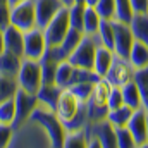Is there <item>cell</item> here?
Segmentation results:
<instances>
[{
    "label": "cell",
    "instance_id": "obj_17",
    "mask_svg": "<svg viewBox=\"0 0 148 148\" xmlns=\"http://www.w3.org/2000/svg\"><path fill=\"white\" fill-rule=\"evenodd\" d=\"M3 50L23 57V53H24V31L9 24L3 29Z\"/></svg>",
    "mask_w": 148,
    "mask_h": 148
},
{
    "label": "cell",
    "instance_id": "obj_38",
    "mask_svg": "<svg viewBox=\"0 0 148 148\" xmlns=\"http://www.w3.org/2000/svg\"><path fill=\"white\" fill-rule=\"evenodd\" d=\"M12 134H14L12 124L0 122V148H9L10 141H12Z\"/></svg>",
    "mask_w": 148,
    "mask_h": 148
},
{
    "label": "cell",
    "instance_id": "obj_9",
    "mask_svg": "<svg viewBox=\"0 0 148 148\" xmlns=\"http://www.w3.org/2000/svg\"><path fill=\"white\" fill-rule=\"evenodd\" d=\"M47 48H48V45H47V40H45L41 28L35 26V28L24 31V53H23L24 59L40 60L45 55Z\"/></svg>",
    "mask_w": 148,
    "mask_h": 148
},
{
    "label": "cell",
    "instance_id": "obj_11",
    "mask_svg": "<svg viewBox=\"0 0 148 148\" xmlns=\"http://www.w3.org/2000/svg\"><path fill=\"white\" fill-rule=\"evenodd\" d=\"M112 24H114V53L119 55V57L127 59V55L131 52V47L134 43L131 26L127 23H122V21H117V19H114Z\"/></svg>",
    "mask_w": 148,
    "mask_h": 148
},
{
    "label": "cell",
    "instance_id": "obj_1",
    "mask_svg": "<svg viewBox=\"0 0 148 148\" xmlns=\"http://www.w3.org/2000/svg\"><path fill=\"white\" fill-rule=\"evenodd\" d=\"M52 148L45 129L36 121L28 119L21 126L14 127L12 141L9 148Z\"/></svg>",
    "mask_w": 148,
    "mask_h": 148
},
{
    "label": "cell",
    "instance_id": "obj_40",
    "mask_svg": "<svg viewBox=\"0 0 148 148\" xmlns=\"http://www.w3.org/2000/svg\"><path fill=\"white\" fill-rule=\"evenodd\" d=\"M129 2H131V7H133L134 14H147L148 0H129Z\"/></svg>",
    "mask_w": 148,
    "mask_h": 148
},
{
    "label": "cell",
    "instance_id": "obj_8",
    "mask_svg": "<svg viewBox=\"0 0 148 148\" xmlns=\"http://www.w3.org/2000/svg\"><path fill=\"white\" fill-rule=\"evenodd\" d=\"M81 107H83V102L76 97V93L69 86H64L59 93V98H57V103H55L53 110L59 115V119L66 124L79 112Z\"/></svg>",
    "mask_w": 148,
    "mask_h": 148
},
{
    "label": "cell",
    "instance_id": "obj_16",
    "mask_svg": "<svg viewBox=\"0 0 148 148\" xmlns=\"http://www.w3.org/2000/svg\"><path fill=\"white\" fill-rule=\"evenodd\" d=\"M67 5L62 3V0H35V9H36V26L38 28H45L60 9H64Z\"/></svg>",
    "mask_w": 148,
    "mask_h": 148
},
{
    "label": "cell",
    "instance_id": "obj_7",
    "mask_svg": "<svg viewBox=\"0 0 148 148\" xmlns=\"http://www.w3.org/2000/svg\"><path fill=\"white\" fill-rule=\"evenodd\" d=\"M71 29V23H69V9L64 7L57 12V16L43 28V35H45V40H47V45L48 47H55L59 45L66 35L69 33Z\"/></svg>",
    "mask_w": 148,
    "mask_h": 148
},
{
    "label": "cell",
    "instance_id": "obj_13",
    "mask_svg": "<svg viewBox=\"0 0 148 148\" xmlns=\"http://www.w3.org/2000/svg\"><path fill=\"white\" fill-rule=\"evenodd\" d=\"M14 100H16V119H14L12 127H17L24 121L29 119L31 112L35 110V107L38 105V98H36V95L28 93V91H24V90L19 88L17 93H16V97H14Z\"/></svg>",
    "mask_w": 148,
    "mask_h": 148
},
{
    "label": "cell",
    "instance_id": "obj_27",
    "mask_svg": "<svg viewBox=\"0 0 148 148\" xmlns=\"http://www.w3.org/2000/svg\"><path fill=\"white\" fill-rule=\"evenodd\" d=\"M74 73V66L69 60H62L57 64V71H55V84L64 88V86H69L71 83V77Z\"/></svg>",
    "mask_w": 148,
    "mask_h": 148
},
{
    "label": "cell",
    "instance_id": "obj_47",
    "mask_svg": "<svg viewBox=\"0 0 148 148\" xmlns=\"http://www.w3.org/2000/svg\"><path fill=\"white\" fill-rule=\"evenodd\" d=\"M147 16H148V9H147Z\"/></svg>",
    "mask_w": 148,
    "mask_h": 148
},
{
    "label": "cell",
    "instance_id": "obj_37",
    "mask_svg": "<svg viewBox=\"0 0 148 148\" xmlns=\"http://www.w3.org/2000/svg\"><path fill=\"white\" fill-rule=\"evenodd\" d=\"M93 84H95V83H76V84H71L69 88L76 93V97H77L83 103H86L88 98H90V95H91Z\"/></svg>",
    "mask_w": 148,
    "mask_h": 148
},
{
    "label": "cell",
    "instance_id": "obj_3",
    "mask_svg": "<svg viewBox=\"0 0 148 148\" xmlns=\"http://www.w3.org/2000/svg\"><path fill=\"white\" fill-rule=\"evenodd\" d=\"M112 84L107 81V77H98L93 84L91 95L86 102V110H88V119L90 122H98L107 119L109 114V95H110Z\"/></svg>",
    "mask_w": 148,
    "mask_h": 148
},
{
    "label": "cell",
    "instance_id": "obj_22",
    "mask_svg": "<svg viewBox=\"0 0 148 148\" xmlns=\"http://www.w3.org/2000/svg\"><path fill=\"white\" fill-rule=\"evenodd\" d=\"M133 36L138 41H143L148 45V16L147 14H133V19L129 23Z\"/></svg>",
    "mask_w": 148,
    "mask_h": 148
},
{
    "label": "cell",
    "instance_id": "obj_45",
    "mask_svg": "<svg viewBox=\"0 0 148 148\" xmlns=\"http://www.w3.org/2000/svg\"><path fill=\"white\" fill-rule=\"evenodd\" d=\"M74 2H83V3H84V0H74Z\"/></svg>",
    "mask_w": 148,
    "mask_h": 148
},
{
    "label": "cell",
    "instance_id": "obj_4",
    "mask_svg": "<svg viewBox=\"0 0 148 148\" xmlns=\"http://www.w3.org/2000/svg\"><path fill=\"white\" fill-rule=\"evenodd\" d=\"M102 45L98 35H84L77 47L73 50V53L67 57V60L74 67H83V69H93V60H95V52L97 47Z\"/></svg>",
    "mask_w": 148,
    "mask_h": 148
},
{
    "label": "cell",
    "instance_id": "obj_23",
    "mask_svg": "<svg viewBox=\"0 0 148 148\" xmlns=\"http://www.w3.org/2000/svg\"><path fill=\"white\" fill-rule=\"evenodd\" d=\"M21 60H23V57L14 55V53L3 50V52L0 53V74L17 76L19 67H21Z\"/></svg>",
    "mask_w": 148,
    "mask_h": 148
},
{
    "label": "cell",
    "instance_id": "obj_19",
    "mask_svg": "<svg viewBox=\"0 0 148 148\" xmlns=\"http://www.w3.org/2000/svg\"><path fill=\"white\" fill-rule=\"evenodd\" d=\"M127 60L131 62V66L134 69H141V67H148V45L143 41L134 40L131 52L127 55Z\"/></svg>",
    "mask_w": 148,
    "mask_h": 148
},
{
    "label": "cell",
    "instance_id": "obj_39",
    "mask_svg": "<svg viewBox=\"0 0 148 148\" xmlns=\"http://www.w3.org/2000/svg\"><path fill=\"white\" fill-rule=\"evenodd\" d=\"M122 105H124V98H122V91H121V88L112 86L110 95H109V102H107L109 110H112V109H117V107H122Z\"/></svg>",
    "mask_w": 148,
    "mask_h": 148
},
{
    "label": "cell",
    "instance_id": "obj_30",
    "mask_svg": "<svg viewBox=\"0 0 148 148\" xmlns=\"http://www.w3.org/2000/svg\"><path fill=\"white\" fill-rule=\"evenodd\" d=\"M67 9H69V23H71V28L83 31V17H84L86 5L83 2H74L73 5H69Z\"/></svg>",
    "mask_w": 148,
    "mask_h": 148
},
{
    "label": "cell",
    "instance_id": "obj_6",
    "mask_svg": "<svg viewBox=\"0 0 148 148\" xmlns=\"http://www.w3.org/2000/svg\"><path fill=\"white\" fill-rule=\"evenodd\" d=\"M10 24L21 31H28L36 26L35 0H21L10 5Z\"/></svg>",
    "mask_w": 148,
    "mask_h": 148
},
{
    "label": "cell",
    "instance_id": "obj_43",
    "mask_svg": "<svg viewBox=\"0 0 148 148\" xmlns=\"http://www.w3.org/2000/svg\"><path fill=\"white\" fill-rule=\"evenodd\" d=\"M62 3L69 7V5H73V3H74V0H62Z\"/></svg>",
    "mask_w": 148,
    "mask_h": 148
},
{
    "label": "cell",
    "instance_id": "obj_46",
    "mask_svg": "<svg viewBox=\"0 0 148 148\" xmlns=\"http://www.w3.org/2000/svg\"><path fill=\"white\" fill-rule=\"evenodd\" d=\"M147 141H148V129H147Z\"/></svg>",
    "mask_w": 148,
    "mask_h": 148
},
{
    "label": "cell",
    "instance_id": "obj_33",
    "mask_svg": "<svg viewBox=\"0 0 148 148\" xmlns=\"http://www.w3.org/2000/svg\"><path fill=\"white\" fill-rule=\"evenodd\" d=\"M133 7L129 0H115V19L122 23H131L133 19Z\"/></svg>",
    "mask_w": 148,
    "mask_h": 148
},
{
    "label": "cell",
    "instance_id": "obj_42",
    "mask_svg": "<svg viewBox=\"0 0 148 148\" xmlns=\"http://www.w3.org/2000/svg\"><path fill=\"white\" fill-rule=\"evenodd\" d=\"M3 52V31H0V53Z\"/></svg>",
    "mask_w": 148,
    "mask_h": 148
},
{
    "label": "cell",
    "instance_id": "obj_5",
    "mask_svg": "<svg viewBox=\"0 0 148 148\" xmlns=\"http://www.w3.org/2000/svg\"><path fill=\"white\" fill-rule=\"evenodd\" d=\"M17 84L21 90L36 95L38 90L41 88L43 81H41V67H40V60L33 59H24L21 60V67L17 73Z\"/></svg>",
    "mask_w": 148,
    "mask_h": 148
},
{
    "label": "cell",
    "instance_id": "obj_14",
    "mask_svg": "<svg viewBox=\"0 0 148 148\" xmlns=\"http://www.w3.org/2000/svg\"><path fill=\"white\" fill-rule=\"evenodd\" d=\"M126 127L131 131L134 141H136V147H141L145 141H147V129H148V112L140 107L136 110H133Z\"/></svg>",
    "mask_w": 148,
    "mask_h": 148
},
{
    "label": "cell",
    "instance_id": "obj_21",
    "mask_svg": "<svg viewBox=\"0 0 148 148\" xmlns=\"http://www.w3.org/2000/svg\"><path fill=\"white\" fill-rule=\"evenodd\" d=\"M60 90L62 88L57 86V84H41V88L36 93L38 103H41L45 107H50V109H55V103H57Z\"/></svg>",
    "mask_w": 148,
    "mask_h": 148
},
{
    "label": "cell",
    "instance_id": "obj_41",
    "mask_svg": "<svg viewBox=\"0 0 148 148\" xmlns=\"http://www.w3.org/2000/svg\"><path fill=\"white\" fill-rule=\"evenodd\" d=\"M98 0H84V5H90V7H95Z\"/></svg>",
    "mask_w": 148,
    "mask_h": 148
},
{
    "label": "cell",
    "instance_id": "obj_36",
    "mask_svg": "<svg viewBox=\"0 0 148 148\" xmlns=\"http://www.w3.org/2000/svg\"><path fill=\"white\" fill-rule=\"evenodd\" d=\"M95 9L102 19H115V0H98Z\"/></svg>",
    "mask_w": 148,
    "mask_h": 148
},
{
    "label": "cell",
    "instance_id": "obj_35",
    "mask_svg": "<svg viewBox=\"0 0 148 148\" xmlns=\"http://www.w3.org/2000/svg\"><path fill=\"white\" fill-rule=\"evenodd\" d=\"M115 138H117V148H136V141L126 126L115 127Z\"/></svg>",
    "mask_w": 148,
    "mask_h": 148
},
{
    "label": "cell",
    "instance_id": "obj_2",
    "mask_svg": "<svg viewBox=\"0 0 148 148\" xmlns=\"http://www.w3.org/2000/svg\"><path fill=\"white\" fill-rule=\"evenodd\" d=\"M29 119L36 121L38 124L45 129V133H47V136L50 140L52 148H64L66 127H64V122L59 119V115L55 114L53 109L38 103L36 107H35V110L31 112Z\"/></svg>",
    "mask_w": 148,
    "mask_h": 148
},
{
    "label": "cell",
    "instance_id": "obj_10",
    "mask_svg": "<svg viewBox=\"0 0 148 148\" xmlns=\"http://www.w3.org/2000/svg\"><path fill=\"white\" fill-rule=\"evenodd\" d=\"M134 71L136 69L131 66V62L127 59L115 55L110 69H109V73L105 74V77H107V81L110 83L112 86L122 88L124 84H127L129 81L134 79Z\"/></svg>",
    "mask_w": 148,
    "mask_h": 148
},
{
    "label": "cell",
    "instance_id": "obj_24",
    "mask_svg": "<svg viewBox=\"0 0 148 148\" xmlns=\"http://www.w3.org/2000/svg\"><path fill=\"white\" fill-rule=\"evenodd\" d=\"M100 23H102V17H100V14L97 12V9L86 5V9H84V17H83V33H84V35H95V33L98 31Z\"/></svg>",
    "mask_w": 148,
    "mask_h": 148
},
{
    "label": "cell",
    "instance_id": "obj_32",
    "mask_svg": "<svg viewBox=\"0 0 148 148\" xmlns=\"http://www.w3.org/2000/svg\"><path fill=\"white\" fill-rule=\"evenodd\" d=\"M16 119V100L7 98L0 102V122L3 124H14Z\"/></svg>",
    "mask_w": 148,
    "mask_h": 148
},
{
    "label": "cell",
    "instance_id": "obj_44",
    "mask_svg": "<svg viewBox=\"0 0 148 148\" xmlns=\"http://www.w3.org/2000/svg\"><path fill=\"white\" fill-rule=\"evenodd\" d=\"M16 2H21V0H9V3L12 5V3H16Z\"/></svg>",
    "mask_w": 148,
    "mask_h": 148
},
{
    "label": "cell",
    "instance_id": "obj_25",
    "mask_svg": "<svg viewBox=\"0 0 148 148\" xmlns=\"http://www.w3.org/2000/svg\"><path fill=\"white\" fill-rule=\"evenodd\" d=\"M17 90H19V84H17L16 76L0 74V102L7 100V98H14Z\"/></svg>",
    "mask_w": 148,
    "mask_h": 148
},
{
    "label": "cell",
    "instance_id": "obj_34",
    "mask_svg": "<svg viewBox=\"0 0 148 148\" xmlns=\"http://www.w3.org/2000/svg\"><path fill=\"white\" fill-rule=\"evenodd\" d=\"M98 79V76L95 74L93 69H83V67H74L73 77H71V84H76V83H95Z\"/></svg>",
    "mask_w": 148,
    "mask_h": 148
},
{
    "label": "cell",
    "instance_id": "obj_29",
    "mask_svg": "<svg viewBox=\"0 0 148 148\" xmlns=\"http://www.w3.org/2000/svg\"><path fill=\"white\" fill-rule=\"evenodd\" d=\"M112 21L110 19H102L97 35L100 38V43L102 45H105V47H109V48L114 50V24H112Z\"/></svg>",
    "mask_w": 148,
    "mask_h": 148
},
{
    "label": "cell",
    "instance_id": "obj_20",
    "mask_svg": "<svg viewBox=\"0 0 148 148\" xmlns=\"http://www.w3.org/2000/svg\"><path fill=\"white\" fill-rule=\"evenodd\" d=\"M121 91H122L124 105L131 107L133 110H136V109L143 107V102H141V91H140V88H138V84H136V81H134V79H133V81H129L127 84H124V86L121 88Z\"/></svg>",
    "mask_w": 148,
    "mask_h": 148
},
{
    "label": "cell",
    "instance_id": "obj_18",
    "mask_svg": "<svg viewBox=\"0 0 148 148\" xmlns=\"http://www.w3.org/2000/svg\"><path fill=\"white\" fill-rule=\"evenodd\" d=\"M114 50L105 47V45H98L97 52H95V60H93V71L98 77H105V74L109 73L112 62H114Z\"/></svg>",
    "mask_w": 148,
    "mask_h": 148
},
{
    "label": "cell",
    "instance_id": "obj_12",
    "mask_svg": "<svg viewBox=\"0 0 148 148\" xmlns=\"http://www.w3.org/2000/svg\"><path fill=\"white\" fill-rule=\"evenodd\" d=\"M83 36H84V33H83V31L71 28V29H69V33L66 35V38H64L59 45H55V47H48V48H47V55H48V57H52L55 62L67 60V57L73 53V50L77 47V43L81 41V38H83Z\"/></svg>",
    "mask_w": 148,
    "mask_h": 148
},
{
    "label": "cell",
    "instance_id": "obj_28",
    "mask_svg": "<svg viewBox=\"0 0 148 148\" xmlns=\"http://www.w3.org/2000/svg\"><path fill=\"white\" fill-rule=\"evenodd\" d=\"M134 81L141 91V102L143 109L148 112V67H141L134 71Z\"/></svg>",
    "mask_w": 148,
    "mask_h": 148
},
{
    "label": "cell",
    "instance_id": "obj_26",
    "mask_svg": "<svg viewBox=\"0 0 148 148\" xmlns=\"http://www.w3.org/2000/svg\"><path fill=\"white\" fill-rule=\"evenodd\" d=\"M131 114H133V109H131V107L122 105V107H117V109L109 110V114H107V121L110 122L114 127H124V126L127 124Z\"/></svg>",
    "mask_w": 148,
    "mask_h": 148
},
{
    "label": "cell",
    "instance_id": "obj_15",
    "mask_svg": "<svg viewBox=\"0 0 148 148\" xmlns=\"http://www.w3.org/2000/svg\"><path fill=\"white\" fill-rule=\"evenodd\" d=\"M86 129L90 133H93L100 143L102 148H117V138H115V127L112 126L107 119L98 121V122H88Z\"/></svg>",
    "mask_w": 148,
    "mask_h": 148
},
{
    "label": "cell",
    "instance_id": "obj_31",
    "mask_svg": "<svg viewBox=\"0 0 148 148\" xmlns=\"http://www.w3.org/2000/svg\"><path fill=\"white\" fill-rule=\"evenodd\" d=\"M83 147H86V133H84V129L66 131L64 148H83Z\"/></svg>",
    "mask_w": 148,
    "mask_h": 148
}]
</instances>
